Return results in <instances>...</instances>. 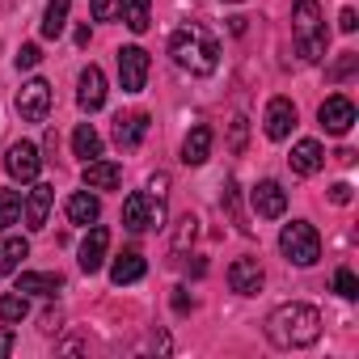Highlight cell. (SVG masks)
<instances>
[{
  "mask_svg": "<svg viewBox=\"0 0 359 359\" xmlns=\"http://www.w3.org/2000/svg\"><path fill=\"white\" fill-rule=\"evenodd\" d=\"M266 338L283 351H300V346H313L321 338V313L313 304H279L271 317H266Z\"/></svg>",
  "mask_w": 359,
  "mask_h": 359,
  "instance_id": "6da1fadb",
  "label": "cell"
},
{
  "mask_svg": "<svg viewBox=\"0 0 359 359\" xmlns=\"http://www.w3.org/2000/svg\"><path fill=\"white\" fill-rule=\"evenodd\" d=\"M169 55L173 64L191 72V76H212L216 64H220V43L199 26V22H187V26H177L173 39H169Z\"/></svg>",
  "mask_w": 359,
  "mask_h": 359,
  "instance_id": "7a4b0ae2",
  "label": "cell"
},
{
  "mask_svg": "<svg viewBox=\"0 0 359 359\" xmlns=\"http://www.w3.org/2000/svg\"><path fill=\"white\" fill-rule=\"evenodd\" d=\"M292 39H296L300 60L317 64V60L325 55L330 34H325V18H321V5H317V0H296V9H292Z\"/></svg>",
  "mask_w": 359,
  "mask_h": 359,
  "instance_id": "3957f363",
  "label": "cell"
},
{
  "mask_svg": "<svg viewBox=\"0 0 359 359\" xmlns=\"http://www.w3.org/2000/svg\"><path fill=\"white\" fill-rule=\"evenodd\" d=\"M279 250H283L287 262L313 266V262L321 258V237H317V229H313L309 220H292V224H283V233H279Z\"/></svg>",
  "mask_w": 359,
  "mask_h": 359,
  "instance_id": "277c9868",
  "label": "cell"
},
{
  "mask_svg": "<svg viewBox=\"0 0 359 359\" xmlns=\"http://www.w3.org/2000/svg\"><path fill=\"white\" fill-rule=\"evenodd\" d=\"M123 229H131V233L165 229V199H156V195H148V191H135V195L123 203Z\"/></svg>",
  "mask_w": 359,
  "mask_h": 359,
  "instance_id": "5b68a950",
  "label": "cell"
},
{
  "mask_svg": "<svg viewBox=\"0 0 359 359\" xmlns=\"http://www.w3.org/2000/svg\"><path fill=\"white\" fill-rule=\"evenodd\" d=\"M18 114L26 123H47V114H51V85L43 76H30L18 89Z\"/></svg>",
  "mask_w": 359,
  "mask_h": 359,
  "instance_id": "8992f818",
  "label": "cell"
},
{
  "mask_svg": "<svg viewBox=\"0 0 359 359\" xmlns=\"http://www.w3.org/2000/svg\"><path fill=\"white\" fill-rule=\"evenodd\" d=\"M51 203H55V187H47V182H30V195L22 199V220H26V229L30 233H43L47 229V216H51Z\"/></svg>",
  "mask_w": 359,
  "mask_h": 359,
  "instance_id": "52a82bcc",
  "label": "cell"
},
{
  "mask_svg": "<svg viewBox=\"0 0 359 359\" xmlns=\"http://www.w3.org/2000/svg\"><path fill=\"white\" fill-rule=\"evenodd\" d=\"M148 68H152V60H148L144 47H123L118 51V85H123V93H140L148 85Z\"/></svg>",
  "mask_w": 359,
  "mask_h": 359,
  "instance_id": "ba28073f",
  "label": "cell"
},
{
  "mask_svg": "<svg viewBox=\"0 0 359 359\" xmlns=\"http://www.w3.org/2000/svg\"><path fill=\"white\" fill-rule=\"evenodd\" d=\"M5 169H9V177L13 182H34L39 177V169H43V152H39V144H30V140H18L13 148H9V156H5Z\"/></svg>",
  "mask_w": 359,
  "mask_h": 359,
  "instance_id": "9c48e42d",
  "label": "cell"
},
{
  "mask_svg": "<svg viewBox=\"0 0 359 359\" xmlns=\"http://www.w3.org/2000/svg\"><path fill=\"white\" fill-rule=\"evenodd\" d=\"M317 118H321V127H325L330 135H346V131L355 127V102H351V97H342V93H334V97H325V102H321Z\"/></svg>",
  "mask_w": 359,
  "mask_h": 359,
  "instance_id": "30bf717a",
  "label": "cell"
},
{
  "mask_svg": "<svg viewBox=\"0 0 359 359\" xmlns=\"http://www.w3.org/2000/svg\"><path fill=\"white\" fill-rule=\"evenodd\" d=\"M106 250H110V233L93 220L89 224V233H85V241H81V250H76V262H81V271L85 275H93V271H102V262H106Z\"/></svg>",
  "mask_w": 359,
  "mask_h": 359,
  "instance_id": "8fae6325",
  "label": "cell"
},
{
  "mask_svg": "<svg viewBox=\"0 0 359 359\" xmlns=\"http://www.w3.org/2000/svg\"><path fill=\"white\" fill-rule=\"evenodd\" d=\"M292 127H296V102H292V97H271L266 118H262L266 140H287V135H292Z\"/></svg>",
  "mask_w": 359,
  "mask_h": 359,
  "instance_id": "7c38bea8",
  "label": "cell"
},
{
  "mask_svg": "<svg viewBox=\"0 0 359 359\" xmlns=\"http://www.w3.org/2000/svg\"><path fill=\"white\" fill-rule=\"evenodd\" d=\"M250 199H254V212H258L262 220H279V216L287 212V191H283V187L275 182V177H266V182H258Z\"/></svg>",
  "mask_w": 359,
  "mask_h": 359,
  "instance_id": "4fadbf2b",
  "label": "cell"
},
{
  "mask_svg": "<svg viewBox=\"0 0 359 359\" xmlns=\"http://www.w3.org/2000/svg\"><path fill=\"white\" fill-rule=\"evenodd\" d=\"M262 262L258 258H237L233 266H229V287L237 292V296H258L262 292Z\"/></svg>",
  "mask_w": 359,
  "mask_h": 359,
  "instance_id": "5bb4252c",
  "label": "cell"
},
{
  "mask_svg": "<svg viewBox=\"0 0 359 359\" xmlns=\"http://www.w3.org/2000/svg\"><path fill=\"white\" fill-rule=\"evenodd\" d=\"M76 85H81V89H76V106H81V110H89V114H93V110H102V106H106V76H102V68H97V64H89V68L81 72V81H76Z\"/></svg>",
  "mask_w": 359,
  "mask_h": 359,
  "instance_id": "9a60e30c",
  "label": "cell"
},
{
  "mask_svg": "<svg viewBox=\"0 0 359 359\" xmlns=\"http://www.w3.org/2000/svg\"><path fill=\"white\" fill-rule=\"evenodd\" d=\"M81 177H85V187H89V191H114V187L123 182V169H118L114 161H102V156H93V161H85Z\"/></svg>",
  "mask_w": 359,
  "mask_h": 359,
  "instance_id": "2e32d148",
  "label": "cell"
},
{
  "mask_svg": "<svg viewBox=\"0 0 359 359\" xmlns=\"http://www.w3.org/2000/svg\"><path fill=\"white\" fill-rule=\"evenodd\" d=\"M292 173H300V177H309V173H317L321 165H325V148L317 144V140H296L292 144Z\"/></svg>",
  "mask_w": 359,
  "mask_h": 359,
  "instance_id": "e0dca14e",
  "label": "cell"
},
{
  "mask_svg": "<svg viewBox=\"0 0 359 359\" xmlns=\"http://www.w3.org/2000/svg\"><path fill=\"white\" fill-rule=\"evenodd\" d=\"M26 258H30L26 237H0V275H18Z\"/></svg>",
  "mask_w": 359,
  "mask_h": 359,
  "instance_id": "ac0fdd59",
  "label": "cell"
},
{
  "mask_svg": "<svg viewBox=\"0 0 359 359\" xmlns=\"http://www.w3.org/2000/svg\"><path fill=\"white\" fill-rule=\"evenodd\" d=\"M144 135H148V114H144V110L123 114V118L114 123V140H118V148H135Z\"/></svg>",
  "mask_w": 359,
  "mask_h": 359,
  "instance_id": "d6986e66",
  "label": "cell"
},
{
  "mask_svg": "<svg viewBox=\"0 0 359 359\" xmlns=\"http://www.w3.org/2000/svg\"><path fill=\"white\" fill-rule=\"evenodd\" d=\"M97 216H102V203H97V195H89V187H85V191H76V195L68 199V220H72V224L89 229Z\"/></svg>",
  "mask_w": 359,
  "mask_h": 359,
  "instance_id": "ffe728a7",
  "label": "cell"
},
{
  "mask_svg": "<svg viewBox=\"0 0 359 359\" xmlns=\"http://www.w3.org/2000/svg\"><path fill=\"white\" fill-rule=\"evenodd\" d=\"M208 156H212V127H191V135L182 140V161L203 165Z\"/></svg>",
  "mask_w": 359,
  "mask_h": 359,
  "instance_id": "44dd1931",
  "label": "cell"
},
{
  "mask_svg": "<svg viewBox=\"0 0 359 359\" xmlns=\"http://www.w3.org/2000/svg\"><path fill=\"white\" fill-rule=\"evenodd\" d=\"M144 271H148L144 254L127 250V254H118V258H114V266H110V279H114V283L123 287V283H135V279H144Z\"/></svg>",
  "mask_w": 359,
  "mask_h": 359,
  "instance_id": "7402d4cb",
  "label": "cell"
},
{
  "mask_svg": "<svg viewBox=\"0 0 359 359\" xmlns=\"http://www.w3.org/2000/svg\"><path fill=\"white\" fill-rule=\"evenodd\" d=\"M60 275H39V271H22L18 275V292L22 296H55L60 292Z\"/></svg>",
  "mask_w": 359,
  "mask_h": 359,
  "instance_id": "603a6c76",
  "label": "cell"
},
{
  "mask_svg": "<svg viewBox=\"0 0 359 359\" xmlns=\"http://www.w3.org/2000/svg\"><path fill=\"white\" fill-rule=\"evenodd\" d=\"M72 152H76L81 161L102 156V135H97V127H93V123H81V127L72 131Z\"/></svg>",
  "mask_w": 359,
  "mask_h": 359,
  "instance_id": "cb8c5ba5",
  "label": "cell"
},
{
  "mask_svg": "<svg viewBox=\"0 0 359 359\" xmlns=\"http://www.w3.org/2000/svg\"><path fill=\"white\" fill-rule=\"evenodd\" d=\"M68 9H72V0H47V9H43V39H60L64 34Z\"/></svg>",
  "mask_w": 359,
  "mask_h": 359,
  "instance_id": "d4e9b609",
  "label": "cell"
},
{
  "mask_svg": "<svg viewBox=\"0 0 359 359\" xmlns=\"http://www.w3.org/2000/svg\"><path fill=\"white\" fill-rule=\"evenodd\" d=\"M26 313H30V300L13 287V292H5L0 296V321H9V325H18V321H26Z\"/></svg>",
  "mask_w": 359,
  "mask_h": 359,
  "instance_id": "484cf974",
  "label": "cell"
},
{
  "mask_svg": "<svg viewBox=\"0 0 359 359\" xmlns=\"http://www.w3.org/2000/svg\"><path fill=\"white\" fill-rule=\"evenodd\" d=\"M22 224V191H0V233Z\"/></svg>",
  "mask_w": 359,
  "mask_h": 359,
  "instance_id": "4316f807",
  "label": "cell"
},
{
  "mask_svg": "<svg viewBox=\"0 0 359 359\" xmlns=\"http://www.w3.org/2000/svg\"><path fill=\"white\" fill-rule=\"evenodd\" d=\"M123 22H127V30L144 34V30L152 26V0H127V13H123Z\"/></svg>",
  "mask_w": 359,
  "mask_h": 359,
  "instance_id": "83f0119b",
  "label": "cell"
},
{
  "mask_svg": "<svg viewBox=\"0 0 359 359\" xmlns=\"http://www.w3.org/2000/svg\"><path fill=\"white\" fill-rule=\"evenodd\" d=\"M195 233H199V220H195V216H182V220H177V233H173V254H182V250L195 241Z\"/></svg>",
  "mask_w": 359,
  "mask_h": 359,
  "instance_id": "f1b7e54d",
  "label": "cell"
},
{
  "mask_svg": "<svg viewBox=\"0 0 359 359\" xmlns=\"http://www.w3.org/2000/svg\"><path fill=\"white\" fill-rule=\"evenodd\" d=\"M334 292H338L342 300H355V296H359V279H355V271L338 266V275H334Z\"/></svg>",
  "mask_w": 359,
  "mask_h": 359,
  "instance_id": "f546056e",
  "label": "cell"
},
{
  "mask_svg": "<svg viewBox=\"0 0 359 359\" xmlns=\"http://www.w3.org/2000/svg\"><path fill=\"white\" fill-rule=\"evenodd\" d=\"M93 22H114L118 13H123V0H93Z\"/></svg>",
  "mask_w": 359,
  "mask_h": 359,
  "instance_id": "4dcf8cb0",
  "label": "cell"
},
{
  "mask_svg": "<svg viewBox=\"0 0 359 359\" xmlns=\"http://www.w3.org/2000/svg\"><path fill=\"white\" fill-rule=\"evenodd\" d=\"M43 60V51H39V43H22V51H18V68H34Z\"/></svg>",
  "mask_w": 359,
  "mask_h": 359,
  "instance_id": "1f68e13d",
  "label": "cell"
},
{
  "mask_svg": "<svg viewBox=\"0 0 359 359\" xmlns=\"http://www.w3.org/2000/svg\"><path fill=\"white\" fill-rule=\"evenodd\" d=\"M355 64H359V55H342V60L330 68V76H334V81H342V76H351V72H355Z\"/></svg>",
  "mask_w": 359,
  "mask_h": 359,
  "instance_id": "d6a6232c",
  "label": "cell"
},
{
  "mask_svg": "<svg viewBox=\"0 0 359 359\" xmlns=\"http://www.w3.org/2000/svg\"><path fill=\"white\" fill-rule=\"evenodd\" d=\"M165 191H169V177H165V173H156V177H148V195H156V199H165Z\"/></svg>",
  "mask_w": 359,
  "mask_h": 359,
  "instance_id": "836d02e7",
  "label": "cell"
},
{
  "mask_svg": "<svg viewBox=\"0 0 359 359\" xmlns=\"http://www.w3.org/2000/svg\"><path fill=\"white\" fill-rule=\"evenodd\" d=\"M191 304H195V300L187 296V287H173V309H177V313H191Z\"/></svg>",
  "mask_w": 359,
  "mask_h": 359,
  "instance_id": "e575fe53",
  "label": "cell"
},
{
  "mask_svg": "<svg viewBox=\"0 0 359 359\" xmlns=\"http://www.w3.org/2000/svg\"><path fill=\"white\" fill-rule=\"evenodd\" d=\"M338 26H342V34H355V26H359L355 9H342V13H338Z\"/></svg>",
  "mask_w": 359,
  "mask_h": 359,
  "instance_id": "d590c367",
  "label": "cell"
},
{
  "mask_svg": "<svg viewBox=\"0 0 359 359\" xmlns=\"http://www.w3.org/2000/svg\"><path fill=\"white\" fill-rule=\"evenodd\" d=\"M330 203H338V208H342V203H351V187H346V182L330 187Z\"/></svg>",
  "mask_w": 359,
  "mask_h": 359,
  "instance_id": "8d00e7d4",
  "label": "cell"
},
{
  "mask_svg": "<svg viewBox=\"0 0 359 359\" xmlns=\"http://www.w3.org/2000/svg\"><path fill=\"white\" fill-rule=\"evenodd\" d=\"M18 346V338H13V330H0V355H9Z\"/></svg>",
  "mask_w": 359,
  "mask_h": 359,
  "instance_id": "74e56055",
  "label": "cell"
},
{
  "mask_svg": "<svg viewBox=\"0 0 359 359\" xmlns=\"http://www.w3.org/2000/svg\"><path fill=\"white\" fill-rule=\"evenodd\" d=\"M241 140H245V118H237V123H233V144L241 148Z\"/></svg>",
  "mask_w": 359,
  "mask_h": 359,
  "instance_id": "f35d334b",
  "label": "cell"
},
{
  "mask_svg": "<svg viewBox=\"0 0 359 359\" xmlns=\"http://www.w3.org/2000/svg\"><path fill=\"white\" fill-rule=\"evenodd\" d=\"M224 5H241V0H224Z\"/></svg>",
  "mask_w": 359,
  "mask_h": 359,
  "instance_id": "ab89813d",
  "label": "cell"
}]
</instances>
